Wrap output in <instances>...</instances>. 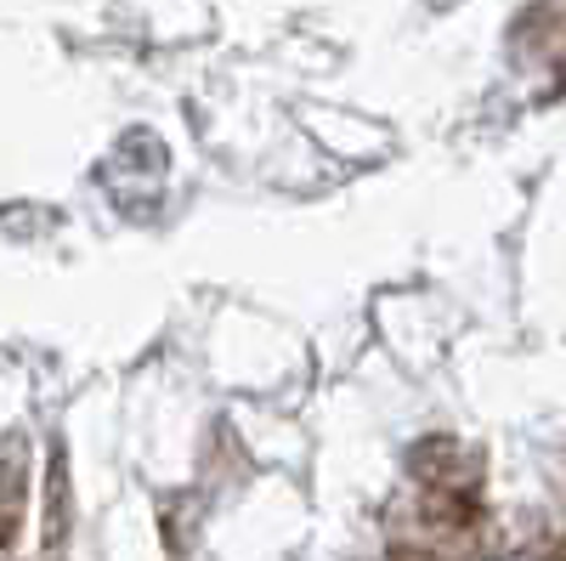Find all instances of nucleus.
Instances as JSON below:
<instances>
[{
	"label": "nucleus",
	"mask_w": 566,
	"mask_h": 561,
	"mask_svg": "<svg viewBox=\"0 0 566 561\" xmlns=\"http://www.w3.org/2000/svg\"><path fill=\"white\" fill-rule=\"evenodd\" d=\"M510 561H527V555H510Z\"/></svg>",
	"instance_id": "obj_1"
}]
</instances>
